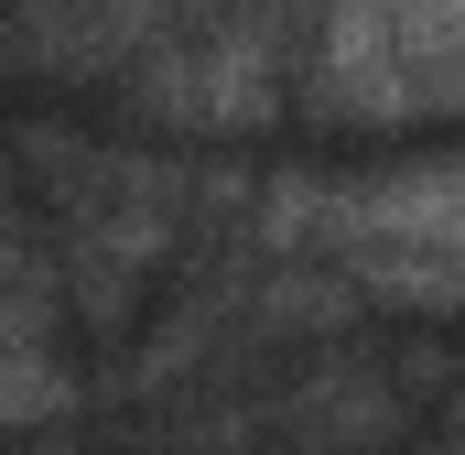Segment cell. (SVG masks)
Segmentation results:
<instances>
[{"label":"cell","instance_id":"6da1fadb","mask_svg":"<svg viewBox=\"0 0 465 455\" xmlns=\"http://www.w3.org/2000/svg\"><path fill=\"white\" fill-rule=\"evenodd\" d=\"M76 412V358H65V315L44 282V249L0 217V434Z\"/></svg>","mask_w":465,"mask_h":455},{"label":"cell","instance_id":"277c9868","mask_svg":"<svg viewBox=\"0 0 465 455\" xmlns=\"http://www.w3.org/2000/svg\"><path fill=\"white\" fill-rule=\"evenodd\" d=\"M325 109L347 119H411V76H401V55H390V33H379V0H336V22H325Z\"/></svg>","mask_w":465,"mask_h":455},{"label":"cell","instance_id":"5b68a950","mask_svg":"<svg viewBox=\"0 0 465 455\" xmlns=\"http://www.w3.org/2000/svg\"><path fill=\"white\" fill-rule=\"evenodd\" d=\"M379 33L411 76V98H465V0H379Z\"/></svg>","mask_w":465,"mask_h":455},{"label":"cell","instance_id":"7a4b0ae2","mask_svg":"<svg viewBox=\"0 0 465 455\" xmlns=\"http://www.w3.org/2000/svg\"><path fill=\"white\" fill-rule=\"evenodd\" d=\"M325 217L347 228L357 271H379V260H465V163H444V174H379V185L336 196Z\"/></svg>","mask_w":465,"mask_h":455},{"label":"cell","instance_id":"3957f363","mask_svg":"<svg viewBox=\"0 0 465 455\" xmlns=\"http://www.w3.org/2000/svg\"><path fill=\"white\" fill-rule=\"evenodd\" d=\"M282 423H292V445H303V455H368L390 423H401V401H390V379H379V369L325 358V369H303V379H292Z\"/></svg>","mask_w":465,"mask_h":455}]
</instances>
